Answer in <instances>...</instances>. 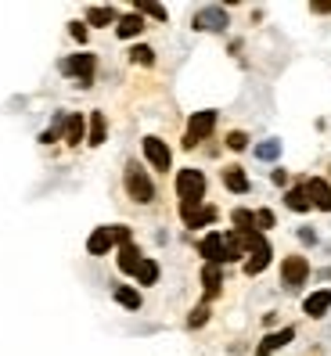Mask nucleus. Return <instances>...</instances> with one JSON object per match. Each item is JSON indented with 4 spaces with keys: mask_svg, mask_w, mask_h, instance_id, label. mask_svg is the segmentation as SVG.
Listing matches in <instances>:
<instances>
[{
    "mask_svg": "<svg viewBox=\"0 0 331 356\" xmlns=\"http://www.w3.org/2000/svg\"><path fill=\"white\" fill-rule=\"evenodd\" d=\"M177 195H180V216H191L195 209H202L205 177L198 170H180L177 173Z\"/></svg>",
    "mask_w": 331,
    "mask_h": 356,
    "instance_id": "1",
    "label": "nucleus"
},
{
    "mask_svg": "<svg viewBox=\"0 0 331 356\" xmlns=\"http://www.w3.org/2000/svg\"><path fill=\"white\" fill-rule=\"evenodd\" d=\"M127 195H130L137 205L155 202V184H152V177L144 173L137 162H127Z\"/></svg>",
    "mask_w": 331,
    "mask_h": 356,
    "instance_id": "2",
    "label": "nucleus"
},
{
    "mask_svg": "<svg viewBox=\"0 0 331 356\" xmlns=\"http://www.w3.org/2000/svg\"><path fill=\"white\" fill-rule=\"evenodd\" d=\"M94 69H97V58L87 54V51H83V54H72V58L61 61V72H65V76H76V79H79V87H90Z\"/></svg>",
    "mask_w": 331,
    "mask_h": 356,
    "instance_id": "3",
    "label": "nucleus"
},
{
    "mask_svg": "<svg viewBox=\"0 0 331 356\" xmlns=\"http://www.w3.org/2000/svg\"><path fill=\"white\" fill-rule=\"evenodd\" d=\"M306 277H309V263H306V256H288V259L281 263V284H284L288 291H296Z\"/></svg>",
    "mask_w": 331,
    "mask_h": 356,
    "instance_id": "4",
    "label": "nucleus"
},
{
    "mask_svg": "<svg viewBox=\"0 0 331 356\" xmlns=\"http://www.w3.org/2000/svg\"><path fill=\"white\" fill-rule=\"evenodd\" d=\"M216 127V112H195L188 122V134H184V148H195L202 137H209Z\"/></svg>",
    "mask_w": 331,
    "mask_h": 356,
    "instance_id": "5",
    "label": "nucleus"
},
{
    "mask_svg": "<svg viewBox=\"0 0 331 356\" xmlns=\"http://www.w3.org/2000/svg\"><path fill=\"white\" fill-rule=\"evenodd\" d=\"M302 187H306V198H309V205L321 209V213H331V184H328V180L314 177V180H306Z\"/></svg>",
    "mask_w": 331,
    "mask_h": 356,
    "instance_id": "6",
    "label": "nucleus"
},
{
    "mask_svg": "<svg viewBox=\"0 0 331 356\" xmlns=\"http://www.w3.org/2000/svg\"><path fill=\"white\" fill-rule=\"evenodd\" d=\"M195 29L198 33H223L227 29V11L223 8H202L195 15Z\"/></svg>",
    "mask_w": 331,
    "mask_h": 356,
    "instance_id": "7",
    "label": "nucleus"
},
{
    "mask_svg": "<svg viewBox=\"0 0 331 356\" xmlns=\"http://www.w3.org/2000/svg\"><path fill=\"white\" fill-rule=\"evenodd\" d=\"M140 144H144V159H148L159 173H162V170H170V148H166L159 137H144Z\"/></svg>",
    "mask_w": 331,
    "mask_h": 356,
    "instance_id": "8",
    "label": "nucleus"
},
{
    "mask_svg": "<svg viewBox=\"0 0 331 356\" xmlns=\"http://www.w3.org/2000/svg\"><path fill=\"white\" fill-rule=\"evenodd\" d=\"M198 252L205 256V263H227V252H223V234H216V230H213V234H205L202 238V245H198Z\"/></svg>",
    "mask_w": 331,
    "mask_h": 356,
    "instance_id": "9",
    "label": "nucleus"
},
{
    "mask_svg": "<svg viewBox=\"0 0 331 356\" xmlns=\"http://www.w3.org/2000/svg\"><path fill=\"white\" fill-rule=\"evenodd\" d=\"M112 245H115V227H97L94 234L87 238V252L90 256H105Z\"/></svg>",
    "mask_w": 331,
    "mask_h": 356,
    "instance_id": "10",
    "label": "nucleus"
},
{
    "mask_svg": "<svg viewBox=\"0 0 331 356\" xmlns=\"http://www.w3.org/2000/svg\"><path fill=\"white\" fill-rule=\"evenodd\" d=\"M331 309V288H321V291H314V296H306V302H302V313L306 317H324V313Z\"/></svg>",
    "mask_w": 331,
    "mask_h": 356,
    "instance_id": "11",
    "label": "nucleus"
},
{
    "mask_svg": "<svg viewBox=\"0 0 331 356\" xmlns=\"http://www.w3.org/2000/svg\"><path fill=\"white\" fill-rule=\"evenodd\" d=\"M292 339H296V331H292V327H281V331H274V334H266V339H263V346L256 349V356H271L274 349L288 346Z\"/></svg>",
    "mask_w": 331,
    "mask_h": 356,
    "instance_id": "12",
    "label": "nucleus"
},
{
    "mask_svg": "<svg viewBox=\"0 0 331 356\" xmlns=\"http://www.w3.org/2000/svg\"><path fill=\"white\" fill-rule=\"evenodd\" d=\"M144 263V256L137 252V245L127 241V245H119V270L122 274H137V266Z\"/></svg>",
    "mask_w": 331,
    "mask_h": 356,
    "instance_id": "13",
    "label": "nucleus"
},
{
    "mask_svg": "<svg viewBox=\"0 0 331 356\" xmlns=\"http://www.w3.org/2000/svg\"><path fill=\"white\" fill-rule=\"evenodd\" d=\"M105 137H108L105 115H101V112H90V137H87V144H90V148H101V144H105Z\"/></svg>",
    "mask_w": 331,
    "mask_h": 356,
    "instance_id": "14",
    "label": "nucleus"
},
{
    "mask_svg": "<svg viewBox=\"0 0 331 356\" xmlns=\"http://www.w3.org/2000/svg\"><path fill=\"white\" fill-rule=\"evenodd\" d=\"M271 245H266V248H259V252H252V256H248V263H245V274L248 277H256V274H263V270H266V263H271Z\"/></svg>",
    "mask_w": 331,
    "mask_h": 356,
    "instance_id": "15",
    "label": "nucleus"
},
{
    "mask_svg": "<svg viewBox=\"0 0 331 356\" xmlns=\"http://www.w3.org/2000/svg\"><path fill=\"white\" fill-rule=\"evenodd\" d=\"M115 33H119L122 40H130V36L144 33V18H140V15H122L119 26H115Z\"/></svg>",
    "mask_w": 331,
    "mask_h": 356,
    "instance_id": "16",
    "label": "nucleus"
},
{
    "mask_svg": "<svg viewBox=\"0 0 331 356\" xmlns=\"http://www.w3.org/2000/svg\"><path fill=\"white\" fill-rule=\"evenodd\" d=\"M202 284H205V291H209V296H216V291H220L223 274H220L216 263H205V266H202Z\"/></svg>",
    "mask_w": 331,
    "mask_h": 356,
    "instance_id": "17",
    "label": "nucleus"
},
{
    "mask_svg": "<svg viewBox=\"0 0 331 356\" xmlns=\"http://www.w3.org/2000/svg\"><path fill=\"white\" fill-rule=\"evenodd\" d=\"M223 184L231 187L234 195H245V191H248V177L238 170V165H231V170H223Z\"/></svg>",
    "mask_w": 331,
    "mask_h": 356,
    "instance_id": "18",
    "label": "nucleus"
},
{
    "mask_svg": "<svg viewBox=\"0 0 331 356\" xmlns=\"http://www.w3.org/2000/svg\"><path fill=\"white\" fill-rule=\"evenodd\" d=\"M284 205H288V209H296V213H306V209H314V205H309V198H306V187H288Z\"/></svg>",
    "mask_w": 331,
    "mask_h": 356,
    "instance_id": "19",
    "label": "nucleus"
},
{
    "mask_svg": "<svg viewBox=\"0 0 331 356\" xmlns=\"http://www.w3.org/2000/svg\"><path fill=\"white\" fill-rule=\"evenodd\" d=\"M213 220H216V209L213 205H202V209H195L191 216H184V223H188V227H209Z\"/></svg>",
    "mask_w": 331,
    "mask_h": 356,
    "instance_id": "20",
    "label": "nucleus"
},
{
    "mask_svg": "<svg viewBox=\"0 0 331 356\" xmlns=\"http://www.w3.org/2000/svg\"><path fill=\"white\" fill-rule=\"evenodd\" d=\"M115 302L127 306V309H140V291H134V288H127V284H119V288H115Z\"/></svg>",
    "mask_w": 331,
    "mask_h": 356,
    "instance_id": "21",
    "label": "nucleus"
},
{
    "mask_svg": "<svg viewBox=\"0 0 331 356\" xmlns=\"http://www.w3.org/2000/svg\"><path fill=\"white\" fill-rule=\"evenodd\" d=\"M134 277H137L140 284H155V281H159V263H155V259H144V263L137 266Z\"/></svg>",
    "mask_w": 331,
    "mask_h": 356,
    "instance_id": "22",
    "label": "nucleus"
},
{
    "mask_svg": "<svg viewBox=\"0 0 331 356\" xmlns=\"http://www.w3.org/2000/svg\"><path fill=\"white\" fill-rule=\"evenodd\" d=\"M61 130H65V140H69V144H79V140H83V115H69Z\"/></svg>",
    "mask_w": 331,
    "mask_h": 356,
    "instance_id": "23",
    "label": "nucleus"
},
{
    "mask_svg": "<svg viewBox=\"0 0 331 356\" xmlns=\"http://www.w3.org/2000/svg\"><path fill=\"white\" fill-rule=\"evenodd\" d=\"M87 22L90 26H112L115 22V11L112 8H90L87 11Z\"/></svg>",
    "mask_w": 331,
    "mask_h": 356,
    "instance_id": "24",
    "label": "nucleus"
},
{
    "mask_svg": "<svg viewBox=\"0 0 331 356\" xmlns=\"http://www.w3.org/2000/svg\"><path fill=\"white\" fill-rule=\"evenodd\" d=\"M231 220H234L238 230H256V213H248V209H234Z\"/></svg>",
    "mask_w": 331,
    "mask_h": 356,
    "instance_id": "25",
    "label": "nucleus"
},
{
    "mask_svg": "<svg viewBox=\"0 0 331 356\" xmlns=\"http://www.w3.org/2000/svg\"><path fill=\"white\" fill-rule=\"evenodd\" d=\"M130 61H134V65H155V51L152 47H134Z\"/></svg>",
    "mask_w": 331,
    "mask_h": 356,
    "instance_id": "26",
    "label": "nucleus"
},
{
    "mask_svg": "<svg viewBox=\"0 0 331 356\" xmlns=\"http://www.w3.org/2000/svg\"><path fill=\"white\" fill-rule=\"evenodd\" d=\"M256 155H259L263 162H274V159L281 155V144H277V140H266V144H259V148H256Z\"/></svg>",
    "mask_w": 331,
    "mask_h": 356,
    "instance_id": "27",
    "label": "nucleus"
},
{
    "mask_svg": "<svg viewBox=\"0 0 331 356\" xmlns=\"http://www.w3.org/2000/svg\"><path fill=\"white\" fill-rule=\"evenodd\" d=\"M137 11L159 18V22H166V8H162V4H148V0H137Z\"/></svg>",
    "mask_w": 331,
    "mask_h": 356,
    "instance_id": "28",
    "label": "nucleus"
},
{
    "mask_svg": "<svg viewBox=\"0 0 331 356\" xmlns=\"http://www.w3.org/2000/svg\"><path fill=\"white\" fill-rule=\"evenodd\" d=\"M266 227H274V213L271 209H259L256 213V230H266Z\"/></svg>",
    "mask_w": 331,
    "mask_h": 356,
    "instance_id": "29",
    "label": "nucleus"
},
{
    "mask_svg": "<svg viewBox=\"0 0 331 356\" xmlns=\"http://www.w3.org/2000/svg\"><path fill=\"white\" fill-rule=\"evenodd\" d=\"M205 321H209V309H205V306H195V313L188 317V324H191V327H202Z\"/></svg>",
    "mask_w": 331,
    "mask_h": 356,
    "instance_id": "30",
    "label": "nucleus"
},
{
    "mask_svg": "<svg viewBox=\"0 0 331 356\" xmlns=\"http://www.w3.org/2000/svg\"><path fill=\"white\" fill-rule=\"evenodd\" d=\"M245 144H248V137H245L241 130H234L231 137H227V148H234V152H241V148H245Z\"/></svg>",
    "mask_w": 331,
    "mask_h": 356,
    "instance_id": "31",
    "label": "nucleus"
},
{
    "mask_svg": "<svg viewBox=\"0 0 331 356\" xmlns=\"http://www.w3.org/2000/svg\"><path fill=\"white\" fill-rule=\"evenodd\" d=\"M69 33H72V40L87 44V26H83V22H72V26H69Z\"/></svg>",
    "mask_w": 331,
    "mask_h": 356,
    "instance_id": "32",
    "label": "nucleus"
}]
</instances>
